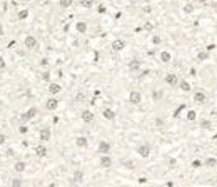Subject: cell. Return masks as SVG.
<instances>
[{
	"instance_id": "cell-17",
	"label": "cell",
	"mask_w": 217,
	"mask_h": 187,
	"mask_svg": "<svg viewBox=\"0 0 217 187\" xmlns=\"http://www.w3.org/2000/svg\"><path fill=\"white\" fill-rule=\"evenodd\" d=\"M25 162H24V160H17V162H15V164H14V169H15V172H17V174H24V170H25Z\"/></svg>"
},
{
	"instance_id": "cell-31",
	"label": "cell",
	"mask_w": 217,
	"mask_h": 187,
	"mask_svg": "<svg viewBox=\"0 0 217 187\" xmlns=\"http://www.w3.org/2000/svg\"><path fill=\"white\" fill-rule=\"evenodd\" d=\"M200 127H202V129H210V127H212V122H210V120H202V122H200Z\"/></svg>"
},
{
	"instance_id": "cell-2",
	"label": "cell",
	"mask_w": 217,
	"mask_h": 187,
	"mask_svg": "<svg viewBox=\"0 0 217 187\" xmlns=\"http://www.w3.org/2000/svg\"><path fill=\"white\" fill-rule=\"evenodd\" d=\"M24 43H25V47L29 49V50H33V49H37V45H39V42H37V39L33 35H27L25 40H24Z\"/></svg>"
},
{
	"instance_id": "cell-21",
	"label": "cell",
	"mask_w": 217,
	"mask_h": 187,
	"mask_svg": "<svg viewBox=\"0 0 217 187\" xmlns=\"http://www.w3.org/2000/svg\"><path fill=\"white\" fill-rule=\"evenodd\" d=\"M79 4L82 5L83 8H92L94 7V0H79Z\"/></svg>"
},
{
	"instance_id": "cell-9",
	"label": "cell",
	"mask_w": 217,
	"mask_h": 187,
	"mask_svg": "<svg viewBox=\"0 0 217 187\" xmlns=\"http://www.w3.org/2000/svg\"><path fill=\"white\" fill-rule=\"evenodd\" d=\"M99 164H100V167H104V169H108V167H112V157H110V155H102Z\"/></svg>"
},
{
	"instance_id": "cell-14",
	"label": "cell",
	"mask_w": 217,
	"mask_h": 187,
	"mask_svg": "<svg viewBox=\"0 0 217 187\" xmlns=\"http://www.w3.org/2000/svg\"><path fill=\"white\" fill-rule=\"evenodd\" d=\"M102 115H104V119L105 120H114L115 119V112L112 110L110 107H107V109H104V112H102Z\"/></svg>"
},
{
	"instance_id": "cell-32",
	"label": "cell",
	"mask_w": 217,
	"mask_h": 187,
	"mask_svg": "<svg viewBox=\"0 0 217 187\" xmlns=\"http://www.w3.org/2000/svg\"><path fill=\"white\" fill-rule=\"evenodd\" d=\"M152 97H154V100H160V99H162V90H156Z\"/></svg>"
},
{
	"instance_id": "cell-13",
	"label": "cell",
	"mask_w": 217,
	"mask_h": 187,
	"mask_svg": "<svg viewBox=\"0 0 217 187\" xmlns=\"http://www.w3.org/2000/svg\"><path fill=\"white\" fill-rule=\"evenodd\" d=\"M75 145L79 149H85L87 145H89V140H87V137H83V135H79L75 139Z\"/></svg>"
},
{
	"instance_id": "cell-6",
	"label": "cell",
	"mask_w": 217,
	"mask_h": 187,
	"mask_svg": "<svg viewBox=\"0 0 217 187\" xmlns=\"http://www.w3.org/2000/svg\"><path fill=\"white\" fill-rule=\"evenodd\" d=\"M165 84H167V85H170V87L179 85V79H177V75H175V74H167V75H165Z\"/></svg>"
},
{
	"instance_id": "cell-36",
	"label": "cell",
	"mask_w": 217,
	"mask_h": 187,
	"mask_svg": "<svg viewBox=\"0 0 217 187\" xmlns=\"http://www.w3.org/2000/svg\"><path fill=\"white\" fill-rule=\"evenodd\" d=\"M192 166H194V167H200V166H202V162H200V160H194V162H192Z\"/></svg>"
},
{
	"instance_id": "cell-25",
	"label": "cell",
	"mask_w": 217,
	"mask_h": 187,
	"mask_svg": "<svg viewBox=\"0 0 217 187\" xmlns=\"http://www.w3.org/2000/svg\"><path fill=\"white\" fill-rule=\"evenodd\" d=\"M72 4H74V0H60V2H58V5H60L62 8H69Z\"/></svg>"
},
{
	"instance_id": "cell-37",
	"label": "cell",
	"mask_w": 217,
	"mask_h": 187,
	"mask_svg": "<svg viewBox=\"0 0 217 187\" xmlns=\"http://www.w3.org/2000/svg\"><path fill=\"white\" fill-rule=\"evenodd\" d=\"M42 79H43V80H49V79H50V74H49V72H45V74L42 75Z\"/></svg>"
},
{
	"instance_id": "cell-22",
	"label": "cell",
	"mask_w": 217,
	"mask_h": 187,
	"mask_svg": "<svg viewBox=\"0 0 217 187\" xmlns=\"http://www.w3.org/2000/svg\"><path fill=\"white\" fill-rule=\"evenodd\" d=\"M170 59H172V55H170L167 50L160 52V60H162V62H165V64H167V62H170Z\"/></svg>"
},
{
	"instance_id": "cell-28",
	"label": "cell",
	"mask_w": 217,
	"mask_h": 187,
	"mask_svg": "<svg viewBox=\"0 0 217 187\" xmlns=\"http://www.w3.org/2000/svg\"><path fill=\"white\" fill-rule=\"evenodd\" d=\"M182 10H184V14H192V12H194V5L192 4H185Z\"/></svg>"
},
{
	"instance_id": "cell-8",
	"label": "cell",
	"mask_w": 217,
	"mask_h": 187,
	"mask_svg": "<svg viewBox=\"0 0 217 187\" xmlns=\"http://www.w3.org/2000/svg\"><path fill=\"white\" fill-rule=\"evenodd\" d=\"M80 117H82V120H83L85 124H92V122H94V119H95L94 112H90V110H83Z\"/></svg>"
},
{
	"instance_id": "cell-3",
	"label": "cell",
	"mask_w": 217,
	"mask_h": 187,
	"mask_svg": "<svg viewBox=\"0 0 217 187\" xmlns=\"http://www.w3.org/2000/svg\"><path fill=\"white\" fill-rule=\"evenodd\" d=\"M137 154L140 155V157L147 159L149 155H150V145H149V144H142V145H139V147H137Z\"/></svg>"
},
{
	"instance_id": "cell-1",
	"label": "cell",
	"mask_w": 217,
	"mask_h": 187,
	"mask_svg": "<svg viewBox=\"0 0 217 187\" xmlns=\"http://www.w3.org/2000/svg\"><path fill=\"white\" fill-rule=\"evenodd\" d=\"M129 102L130 104H134V105L140 104L142 102V94L139 92V90H132V92L129 94Z\"/></svg>"
},
{
	"instance_id": "cell-35",
	"label": "cell",
	"mask_w": 217,
	"mask_h": 187,
	"mask_svg": "<svg viewBox=\"0 0 217 187\" xmlns=\"http://www.w3.org/2000/svg\"><path fill=\"white\" fill-rule=\"evenodd\" d=\"M152 43H154V45H159V43H160V37L159 35L152 37Z\"/></svg>"
},
{
	"instance_id": "cell-24",
	"label": "cell",
	"mask_w": 217,
	"mask_h": 187,
	"mask_svg": "<svg viewBox=\"0 0 217 187\" xmlns=\"http://www.w3.org/2000/svg\"><path fill=\"white\" fill-rule=\"evenodd\" d=\"M206 166H207V167H215V166H217V159H215V157L206 159Z\"/></svg>"
},
{
	"instance_id": "cell-38",
	"label": "cell",
	"mask_w": 217,
	"mask_h": 187,
	"mask_svg": "<svg viewBox=\"0 0 217 187\" xmlns=\"http://www.w3.org/2000/svg\"><path fill=\"white\" fill-rule=\"evenodd\" d=\"M124 164H125L127 167H130V169H134V164H132V162H124Z\"/></svg>"
},
{
	"instance_id": "cell-41",
	"label": "cell",
	"mask_w": 217,
	"mask_h": 187,
	"mask_svg": "<svg viewBox=\"0 0 217 187\" xmlns=\"http://www.w3.org/2000/svg\"><path fill=\"white\" fill-rule=\"evenodd\" d=\"M145 29L150 30V29H152V24H149V22H147V24H145Z\"/></svg>"
},
{
	"instance_id": "cell-19",
	"label": "cell",
	"mask_w": 217,
	"mask_h": 187,
	"mask_svg": "<svg viewBox=\"0 0 217 187\" xmlns=\"http://www.w3.org/2000/svg\"><path fill=\"white\" fill-rule=\"evenodd\" d=\"M83 180V172L82 170H75L74 172V177H72V182L74 184H80Z\"/></svg>"
},
{
	"instance_id": "cell-23",
	"label": "cell",
	"mask_w": 217,
	"mask_h": 187,
	"mask_svg": "<svg viewBox=\"0 0 217 187\" xmlns=\"http://www.w3.org/2000/svg\"><path fill=\"white\" fill-rule=\"evenodd\" d=\"M179 87H181L184 92H190V84L185 82V80H181V82H179Z\"/></svg>"
},
{
	"instance_id": "cell-26",
	"label": "cell",
	"mask_w": 217,
	"mask_h": 187,
	"mask_svg": "<svg viewBox=\"0 0 217 187\" xmlns=\"http://www.w3.org/2000/svg\"><path fill=\"white\" fill-rule=\"evenodd\" d=\"M17 17H18V20H25L27 17H29V10H25V8H24V10H20L17 14Z\"/></svg>"
},
{
	"instance_id": "cell-16",
	"label": "cell",
	"mask_w": 217,
	"mask_h": 187,
	"mask_svg": "<svg viewBox=\"0 0 217 187\" xmlns=\"http://www.w3.org/2000/svg\"><path fill=\"white\" fill-rule=\"evenodd\" d=\"M60 90H62V87L58 85V84H55V82H52L50 85H49V94H50L52 97H54V95H57Z\"/></svg>"
},
{
	"instance_id": "cell-11",
	"label": "cell",
	"mask_w": 217,
	"mask_h": 187,
	"mask_svg": "<svg viewBox=\"0 0 217 187\" xmlns=\"http://www.w3.org/2000/svg\"><path fill=\"white\" fill-rule=\"evenodd\" d=\"M140 67H142V64H140V60H137V59H134V60L129 62V70L130 72H139Z\"/></svg>"
},
{
	"instance_id": "cell-5",
	"label": "cell",
	"mask_w": 217,
	"mask_h": 187,
	"mask_svg": "<svg viewBox=\"0 0 217 187\" xmlns=\"http://www.w3.org/2000/svg\"><path fill=\"white\" fill-rule=\"evenodd\" d=\"M124 49H125V40L117 39V40L112 42V50L114 52H120V50H124Z\"/></svg>"
},
{
	"instance_id": "cell-27",
	"label": "cell",
	"mask_w": 217,
	"mask_h": 187,
	"mask_svg": "<svg viewBox=\"0 0 217 187\" xmlns=\"http://www.w3.org/2000/svg\"><path fill=\"white\" fill-rule=\"evenodd\" d=\"M10 187H22V179H18V177H15V179H12V182H10Z\"/></svg>"
},
{
	"instance_id": "cell-39",
	"label": "cell",
	"mask_w": 217,
	"mask_h": 187,
	"mask_svg": "<svg viewBox=\"0 0 217 187\" xmlns=\"http://www.w3.org/2000/svg\"><path fill=\"white\" fill-rule=\"evenodd\" d=\"M18 130H20L22 134H25V132H27V127H24V125H22V127H20V129H18Z\"/></svg>"
},
{
	"instance_id": "cell-33",
	"label": "cell",
	"mask_w": 217,
	"mask_h": 187,
	"mask_svg": "<svg viewBox=\"0 0 217 187\" xmlns=\"http://www.w3.org/2000/svg\"><path fill=\"white\" fill-rule=\"evenodd\" d=\"M5 142H7V135H5V134H2V132H0V145H4Z\"/></svg>"
},
{
	"instance_id": "cell-34",
	"label": "cell",
	"mask_w": 217,
	"mask_h": 187,
	"mask_svg": "<svg viewBox=\"0 0 217 187\" xmlns=\"http://www.w3.org/2000/svg\"><path fill=\"white\" fill-rule=\"evenodd\" d=\"M5 67H7V64H5V59L0 55V70H4Z\"/></svg>"
},
{
	"instance_id": "cell-18",
	"label": "cell",
	"mask_w": 217,
	"mask_h": 187,
	"mask_svg": "<svg viewBox=\"0 0 217 187\" xmlns=\"http://www.w3.org/2000/svg\"><path fill=\"white\" fill-rule=\"evenodd\" d=\"M35 155L37 157H45V155H47V147H45V145H37L35 147Z\"/></svg>"
},
{
	"instance_id": "cell-30",
	"label": "cell",
	"mask_w": 217,
	"mask_h": 187,
	"mask_svg": "<svg viewBox=\"0 0 217 187\" xmlns=\"http://www.w3.org/2000/svg\"><path fill=\"white\" fill-rule=\"evenodd\" d=\"M197 59H199V60H207V59H209V54H207V52H199V54H197Z\"/></svg>"
},
{
	"instance_id": "cell-15",
	"label": "cell",
	"mask_w": 217,
	"mask_h": 187,
	"mask_svg": "<svg viewBox=\"0 0 217 187\" xmlns=\"http://www.w3.org/2000/svg\"><path fill=\"white\" fill-rule=\"evenodd\" d=\"M194 102H195V104H204V102H206V94H204L202 90L195 92L194 94Z\"/></svg>"
},
{
	"instance_id": "cell-42",
	"label": "cell",
	"mask_w": 217,
	"mask_h": 187,
	"mask_svg": "<svg viewBox=\"0 0 217 187\" xmlns=\"http://www.w3.org/2000/svg\"><path fill=\"white\" fill-rule=\"evenodd\" d=\"M195 2H199V4H206L207 0H195Z\"/></svg>"
},
{
	"instance_id": "cell-40",
	"label": "cell",
	"mask_w": 217,
	"mask_h": 187,
	"mask_svg": "<svg viewBox=\"0 0 217 187\" xmlns=\"http://www.w3.org/2000/svg\"><path fill=\"white\" fill-rule=\"evenodd\" d=\"M99 12H100V14H104V12H105V7H104V5H100V7H99Z\"/></svg>"
},
{
	"instance_id": "cell-7",
	"label": "cell",
	"mask_w": 217,
	"mask_h": 187,
	"mask_svg": "<svg viewBox=\"0 0 217 187\" xmlns=\"http://www.w3.org/2000/svg\"><path fill=\"white\" fill-rule=\"evenodd\" d=\"M40 140H42V142H49V140H50V137H52V132H50V129H49V127H45V129H40Z\"/></svg>"
},
{
	"instance_id": "cell-20",
	"label": "cell",
	"mask_w": 217,
	"mask_h": 187,
	"mask_svg": "<svg viewBox=\"0 0 217 187\" xmlns=\"http://www.w3.org/2000/svg\"><path fill=\"white\" fill-rule=\"evenodd\" d=\"M87 22H77V25H75V29H77V32H80V33H85L87 32Z\"/></svg>"
},
{
	"instance_id": "cell-4",
	"label": "cell",
	"mask_w": 217,
	"mask_h": 187,
	"mask_svg": "<svg viewBox=\"0 0 217 187\" xmlns=\"http://www.w3.org/2000/svg\"><path fill=\"white\" fill-rule=\"evenodd\" d=\"M110 149H112V145L108 144L107 140H100V142H99V152H100L102 155H108Z\"/></svg>"
},
{
	"instance_id": "cell-10",
	"label": "cell",
	"mask_w": 217,
	"mask_h": 187,
	"mask_svg": "<svg viewBox=\"0 0 217 187\" xmlns=\"http://www.w3.org/2000/svg\"><path fill=\"white\" fill-rule=\"evenodd\" d=\"M58 107V100L55 97H50V99H47V102H45V109L47 110H55V109Z\"/></svg>"
},
{
	"instance_id": "cell-12",
	"label": "cell",
	"mask_w": 217,
	"mask_h": 187,
	"mask_svg": "<svg viewBox=\"0 0 217 187\" xmlns=\"http://www.w3.org/2000/svg\"><path fill=\"white\" fill-rule=\"evenodd\" d=\"M37 112H39V110H37V107H30L29 110L25 112V114L22 115V119H24V120H30V119H33V117L37 115Z\"/></svg>"
},
{
	"instance_id": "cell-43",
	"label": "cell",
	"mask_w": 217,
	"mask_h": 187,
	"mask_svg": "<svg viewBox=\"0 0 217 187\" xmlns=\"http://www.w3.org/2000/svg\"><path fill=\"white\" fill-rule=\"evenodd\" d=\"M29 2H32V0H29Z\"/></svg>"
},
{
	"instance_id": "cell-29",
	"label": "cell",
	"mask_w": 217,
	"mask_h": 187,
	"mask_svg": "<svg viewBox=\"0 0 217 187\" xmlns=\"http://www.w3.org/2000/svg\"><path fill=\"white\" fill-rule=\"evenodd\" d=\"M195 119H197V114H195V110H189V112H187V120H190V122H192V120H195Z\"/></svg>"
}]
</instances>
